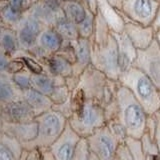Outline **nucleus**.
Masks as SVG:
<instances>
[{
  "instance_id": "nucleus-1",
  "label": "nucleus",
  "mask_w": 160,
  "mask_h": 160,
  "mask_svg": "<svg viewBox=\"0 0 160 160\" xmlns=\"http://www.w3.org/2000/svg\"><path fill=\"white\" fill-rule=\"evenodd\" d=\"M115 99L118 107L117 119L126 129L128 137L140 139L146 128L149 114L132 92L120 83Z\"/></svg>"
},
{
  "instance_id": "nucleus-2",
  "label": "nucleus",
  "mask_w": 160,
  "mask_h": 160,
  "mask_svg": "<svg viewBox=\"0 0 160 160\" xmlns=\"http://www.w3.org/2000/svg\"><path fill=\"white\" fill-rule=\"evenodd\" d=\"M118 81L132 92L149 115L160 110V90L141 70L130 68L121 73Z\"/></svg>"
},
{
  "instance_id": "nucleus-3",
  "label": "nucleus",
  "mask_w": 160,
  "mask_h": 160,
  "mask_svg": "<svg viewBox=\"0 0 160 160\" xmlns=\"http://www.w3.org/2000/svg\"><path fill=\"white\" fill-rule=\"evenodd\" d=\"M68 123L80 137L87 138L107 124L104 106L96 100L86 98L75 106Z\"/></svg>"
},
{
  "instance_id": "nucleus-4",
  "label": "nucleus",
  "mask_w": 160,
  "mask_h": 160,
  "mask_svg": "<svg viewBox=\"0 0 160 160\" xmlns=\"http://www.w3.org/2000/svg\"><path fill=\"white\" fill-rule=\"evenodd\" d=\"M35 120L38 124V133L34 140L23 144L26 150L49 148L60 137L68 124V119L53 108L38 115Z\"/></svg>"
},
{
  "instance_id": "nucleus-5",
  "label": "nucleus",
  "mask_w": 160,
  "mask_h": 160,
  "mask_svg": "<svg viewBox=\"0 0 160 160\" xmlns=\"http://www.w3.org/2000/svg\"><path fill=\"white\" fill-rule=\"evenodd\" d=\"M91 65L109 79L113 81L119 80L122 72L119 65L118 45L113 33L107 42L102 44L92 42Z\"/></svg>"
},
{
  "instance_id": "nucleus-6",
  "label": "nucleus",
  "mask_w": 160,
  "mask_h": 160,
  "mask_svg": "<svg viewBox=\"0 0 160 160\" xmlns=\"http://www.w3.org/2000/svg\"><path fill=\"white\" fill-rule=\"evenodd\" d=\"M160 0H123L121 12L124 19L144 26H151L159 8Z\"/></svg>"
},
{
  "instance_id": "nucleus-7",
  "label": "nucleus",
  "mask_w": 160,
  "mask_h": 160,
  "mask_svg": "<svg viewBox=\"0 0 160 160\" xmlns=\"http://www.w3.org/2000/svg\"><path fill=\"white\" fill-rule=\"evenodd\" d=\"M86 141L90 151L96 154L100 160H114L120 144L107 124L88 136Z\"/></svg>"
},
{
  "instance_id": "nucleus-8",
  "label": "nucleus",
  "mask_w": 160,
  "mask_h": 160,
  "mask_svg": "<svg viewBox=\"0 0 160 160\" xmlns=\"http://www.w3.org/2000/svg\"><path fill=\"white\" fill-rule=\"evenodd\" d=\"M45 27L46 26L27 9L22 19L14 28L17 33L20 50L31 52L36 46L39 35Z\"/></svg>"
},
{
  "instance_id": "nucleus-9",
  "label": "nucleus",
  "mask_w": 160,
  "mask_h": 160,
  "mask_svg": "<svg viewBox=\"0 0 160 160\" xmlns=\"http://www.w3.org/2000/svg\"><path fill=\"white\" fill-rule=\"evenodd\" d=\"M133 67L146 74L160 90V48L156 40L147 48L138 50Z\"/></svg>"
},
{
  "instance_id": "nucleus-10",
  "label": "nucleus",
  "mask_w": 160,
  "mask_h": 160,
  "mask_svg": "<svg viewBox=\"0 0 160 160\" xmlns=\"http://www.w3.org/2000/svg\"><path fill=\"white\" fill-rule=\"evenodd\" d=\"M64 41L53 26H46L40 33L36 46L30 53L43 62L49 56L56 54L61 49Z\"/></svg>"
},
{
  "instance_id": "nucleus-11",
  "label": "nucleus",
  "mask_w": 160,
  "mask_h": 160,
  "mask_svg": "<svg viewBox=\"0 0 160 160\" xmlns=\"http://www.w3.org/2000/svg\"><path fill=\"white\" fill-rule=\"evenodd\" d=\"M81 137L67 124L60 137L49 147L54 160H73Z\"/></svg>"
},
{
  "instance_id": "nucleus-12",
  "label": "nucleus",
  "mask_w": 160,
  "mask_h": 160,
  "mask_svg": "<svg viewBox=\"0 0 160 160\" xmlns=\"http://www.w3.org/2000/svg\"><path fill=\"white\" fill-rule=\"evenodd\" d=\"M123 32L127 35L137 50H141L147 48L154 41L156 30L152 25L144 26L137 22L125 19V27Z\"/></svg>"
},
{
  "instance_id": "nucleus-13",
  "label": "nucleus",
  "mask_w": 160,
  "mask_h": 160,
  "mask_svg": "<svg viewBox=\"0 0 160 160\" xmlns=\"http://www.w3.org/2000/svg\"><path fill=\"white\" fill-rule=\"evenodd\" d=\"M36 118L30 105L22 98L17 101L1 105V121L31 122Z\"/></svg>"
},
{
  "instance_id": "nucleus-14",
  "label": "nucleus",
  "mask_w": 160,
  "mask_h": 160,
  "mask_svg": "<svg viewBox=\"0 0 160 160\" xmlns=\"http://www.w3.org/2000/svg\"><path fill=\"white\" fill-rule=\"evenodd\" d=\"M1 132L19 140L22 144L32 141L37 136L38 124L31 122H5L1 121Z\"/></svg>"
},
{
  "instance_id": "nucleus-15",
  "label": "nucleus",
  "mask_w": 160,
  "mask_h": 160,
  "mask_svg": "<svg viewBox=\"0 0 160 160\" xmlns=\"http://www.w3.org/2000/svg\"><path fill=\"white\" fill-rule=\"evenodd\" d=\"M75 52V62L73 64L74 76L80 77L85 70L91 65L92 41L91 38L79 37L71 41Z\"/></svg>"
},
{
  "instance_id": "nucleus-16",
  "label": "nucleus",
  "mask_w": 160,
  "mask_h": 160,
  "mask_svg": "<svg viewBox=\"0 0 160 160\" xmlns=\"http://www.w3.org/2000/svg\"><path fill=\"white\" fill-rule=\"evenodd\" d=\"M28 10L45 26H53L58 15L62 13L61 3L58 0H40L28 8Z\"/></svg>"
},
{
  "instance_id": "nucleus-17",
  "label": "nucleus",
  "mask_w": 160,
  "mask_h": 160,
  "mask_svg": "<svg viewBox=\"0 0 160 160\" xmlns=\"http://www.w3.org/2000/svg\"><path fill=\"white\" fill-rule=\"evenodd\" d=\"M116 38L118 45V55H119V65L121 72H125L133 67L135 59L137 56V48L124 32L113 33Z\"/></svg>"
},
{
  "instance_id": "nucleus-18",
  "label": "nucleus",
  "mask_w": 160,
  "mask_h": 160,
  "mask_svg": "<svg viewBox=\"0 0 160 160\" xmlns=\"http://www.w3.org/2000/svg\"><path fill=\"white\" fill-rule=\"evenodd\" d=\"M97 12L106 21L112 33H121L124 31L125 19L121 10L114 7L107 0H97Z\"/></svg>"
},
{
  "instance_id": "nucleus-19",
  "label": "nucleus",
  "mask_w": 160,
  "mask_h": 160,
  "mask_svg": "<svg viewBox=\"0 0 160 160\" xmlns=\"http://www.w3.org/2000/svg\"><path fill=\"white\" fill-rule=\"evenodd\" d=\"M42 63L46 72L54 75V76L67 78L72 76L74 73L73 63L59 53L49 56Z\"/></svg>"
},
{
  "instance_id": "nucleus-20",
  "label": "nucleus",
  "mask_w": 160,
  "mask_h": 160,
  "mask_svg": "<svg viewBox=\"0 0 160 160\" xmlns=\"http://www.w3.org/2000/svg\"><path fill=\"white\" fill-rule=\"evenodd\" d=\"M23 98V91L20 89L9 72H0V104H8Z\"/></svg>"
},
{
  "instance_id": "nucleus-21",
  "label": "nucleus",
  "mask_w": 160,
  "mask_h": 160,
  "mask_svg": "<svg viewBox=\"0 0 160 160\" xmlns=\"http://www.w3.org/2000/svg\"><path fill=\"white\" fill-rule=\"evenodd\" d=\"M66 84V78L54 76L46 71L42 73H32V88L50 96L53 90L59 85Z\"/></svg>"
},
{
  "instance_id": "nucleus-22",
  "label": "nucleus",
  "mask_w": 160,
  "mask_h": 160,
  "mask_svg": "<svg viewBox=\"0 0 160 160\" xmlns=\"http://www.w3.org/2000/svg\"><path fill=\"white\" fill-rule=\"evenodd\" d=\"M23 99L30 105L36 116L47 112L54 106L53 101L48 95H45L33 88L23 91Z\"/></svg>"
},
{
  "instance_id": "nucleus-23",
  "label": "nucleus",
  "mask_w": 160,
  "mask_h": 160,
  "mask_svg": "<svg viewBox=\"0 0 160 160\" xmlns=\"http://www.w3.org/2000/svg\"><path fill=\"white\" fill-rule=\"evenodd\" d=\"M61 9L70 21L75 25H79L86 18L90 8L83 0H72L61 3Z\"/></svg>"
},
{
  "instance_id": "nucleus-24",
  "label": "nucleus",
  "mask_w": 160,
  "mask_h": 160,
  "mask_svg": "<svg viewBox=\"0 0 160 160\" xmlns=\"http://www.w3.org/2000/svg\"><path fill=\"white\" fill-rule=\"evenodd\" d=\"M20 50L16 30L11 27L1 26L0 29V52L13 57Z\"/></svg>"
},
{
  "instance_id": "nucleus-25",
  "label": "nucleus",
  "mask_w": 160,
  "mask_h": 160,
  "mask_svg": "<svg viewBox=\"0 0 160 160\" xmlns=\"http://www.w3.org/2000/svg\"><path fill=\"white\" fill-rule=\"evenodd\" d=\"M53 27L66 41H73V40L79 38L77 26L65 16L63 11L61 14L58 15V17L54 21Z\"/></svg>"
},
{
  "instance_id": "nucleus-26",
  "label": "nucleus",
  "mask_w": 160,
  "mask_h": 160,
  "mask_svg": "<svg viewBox=\"0 0 160 160\" xmlns=\"http://www.w3.org/2000/svg\"><path fill=\"white\" fill-rule=\"evenodd\" d=\"M111 35L112 31L110 30L108 24L101 15L97 12L96 16H95V26L93 35L91 37V41L96 44H102L107 42Z\"/></svg>"
},
{
  "instance_id": "nucleus-27",
  "label": "nucleus",
  "mask_w": 160,
  "mask_h": 160,
  "mask_svg": "<svg viewBox=\"0 0 160 160\" xmlns=\"http://www.w3.org/2000/svg\"><path fill=\"white\" fill-rule=\"evenodd\" d=\"M25 11L11 6L9 3L1 7V26L15 28L22 19Z\"/></svg>"
},
{
  "instance_id": "nucleus-28",
  "label": "nucleus",
  "mask_w": 160,
  "mask_h": 160,
  "mask_svg": "<svg viewBox=\"0 0 160 160\" xmlns=\"http://www.w3.org/2000/svg\"><path fill=\"white\" fill-rule=\"evenodd\" d=\"M95 16H96V13H94L91 10H89L86 18H85L79 25H77L79 37H82V38L92 37L93 32H94V26H95Z\"/></svg>"
},
{
  "instance_id": "nucleus-29",
  "label": "nucleus",
  "mask_w": 160,
  "mask_h": 160,
  "mask_svg": "<svg viewBox=\"0 0 160 160\" xmlns=\"http://www.w3.org/2000/svg\"><path fill=\"white\" fill-rule=\"evenodd\" d=\"M20 160H54L49 148H34L32 150L24 149Z\"/></svg>"
},
{
  "instance_id": "nucleus-30",
  "label": "nucleus",
  "mask_w": 160,
  "mask_h": 160,
  "mask_svg": "<svg viewBox=\"0 0 160 160\" xmlns=\"http://www.w3.org/2000/svg\"><path fill=\"white\" fill-rule=\"evenodd\" d=\"M12 78L22 91L32 88V72L29 71L27 68L12 74Z\"/></svg>"
},
{
  "instance_id": "nucleus-31",
  "label": "nucleus",
  "mask_w": 160,
  "mask_h": 160,
  "mask_svg": "<svg viewBox=\"0 0 160 160\" xmlns=\"http://www.w3.org/2000/svg\"><path fill=\"white\" fill-rule=\"evenodd\" d=\"M71 93L72 92L70 91L67 84H63V85H59V86L55 88L49 97L51 98L54 105L55 104H62L70 98Z\"/></svg>"
},
{
  "instance_id": "nucleus-32",
  "label": "nucleus",
  "mask_w": 160,
  "mask_h": 160,
  "mask_svg": "<svg viewBox=\"0 0 160 160\" xmlns=\"http://www.w3.org/2000/svg\"><path fill=\"white\" fill-rule=\"evenodd\" d=\"M107 126L111 130V132L114 134V136L118 139L120 143L125 142V140L128 137V134L125 127L122 125V123L119 121L117 118L110 120L107 122Z\"/></svg>"
},
{
  "instance_id": "nucleus-33",
  "label": "nucleus",
  "mask_w": 160,
  "mask_h": 160,
  "mask_svg": "<svg viewBox=\"0 0 160 160\" xmlns=\"http://www.w3.org/2000/svg\"><path fill=\"white\" fill-rule=\"evenodd\" d=\"M125 142L128 145L133 155L134 160H146V154L144 153L140 139H135L132 137H127Z\"/></svg>"
},
{
  "instance_id": "nucleus-34",
  "label": "nucleus",
  "mask_w": 160,
  "mask_h": 160,
  "mask_svg": "<svg viewBox=\"0 0 160 160\" xmlns=\"http://www.w3.org/2000/svg\"><path fill=\"white\" fill-rule=\"evenodd\" d=\"M140 141H141L143 151L146 155H154V154L159 153L156 141H155V139L150 136L147 132L144 131L142 137L140 138Z\"/></svg>"
},
{
  "instance_id": "nucleus-35",
  "label": "nucleus",
  "mask_w": 160,
  "mask_h": 160,
  "mask_svg": "<svg viewBox=\"0 0 160 160\" xmlns=\"http://www.w3.org/2000/svg\"><path fill=\"white\" fill-rule=\"evenodd\" d=\"M73 160H90V149L88 147L86 138H81L79 141Z\"/></svg>"
},
{
  "instance_id": "nucleus-36",
  "label": "nucleus",
  "mask_w": 160,
  "mask_h": 160,
  "mask_svg": "<svg viewBox=\"0 0 160 160\" xmlns=\"http://www.w3.org/2000/svg\"><path fill=\"white\" fill-rule=\"evenodd\" d=\"M115 160H134L133 155L126 142L120 143L115 155Z\"/></svg>"
},
{
  "instance_id": "nucleus-37",
  "label": "nucleus",
  "mask_w": 160,
  "mask_h": 160,
  "mask_svg": "<svg viewBox=\"0 0 160 160\" xmlns=\"http://www.w3.org/2000/svg\"><path fill=\"white\" fill-rule=\"evenodd\" d=\"M0 160H19L6 145L0 143Z\"/></svg>"
},
{
  "instance_id": "nucleus-38",
  "label": "nucleus",
  "mask_w": 160,
  "mask_h": 160,
  "mask_svg": "<svg viewBox=\"0 0 160 160\" xmlns=\"http://www.w3.org/2000/svg\"><path fill=\"white\" fill-rule=\"evenodd\" d=\"M12 57L6 55L3 52H0V72H8Z\"/></svg>"
},
{
  "instance_id": "nucleus-39",
  "label": "nucleus",
  "mask_w": 160,
  "mask_h": 160,
  "mask_svg": "<svg viewBox=\"0 0 160 160\" xmlns=\"http://www.w3.org/2000/svg\"><path fill=\"white\" fill-rule=\"evenodd\" d=\"M156 118V132H155V141L157 144V148L160 154V110L156 113H154Z\"/></svg>"
},
{
  "instance_id": "nucleus-40",
  "label": "nucleus",
  "mask_w": 160,
  "mask_h": 160,
  "mask_svg": "<svg viewBox=\"0 0 160 160\" xmlns=\"http://www.w3.org/2000/svg\"><path fill=\"white\" fill-rule=\"evenodd\" d=\"M152 26L154 27L155 30L160 29V4H159V8H158V11L156 14V17H155V20L152 24Z\"/></svg>"
},
{
  "instance_id": "nucleus-41",
  "label": "nucleus",
  "mask_w": 160,
  "mask_h": 160,
  "mask_svg": "<svg viewBox=\"0 0 160 160\" xmlns=\"http://www.w3.org/2000/svg\"><path fill=\"white\" fill-rule=\"evenodd\" d=\"M107 1L112 4L114 7H116L117 9L121 10V7H122V1L123 0H107Z\"/></svg>"
},
{
  "instance_id": "nucleus-42",
  "label": "nucleus",
  "mask_w": 160,
  "mask_h": 160,
  "mask_svg": "<svg viewBox=\"0 0 160 160\" xmlns=\"http://www.w3.org/2000/svg\"><path fill=\"white\" fill-rule=\"evenodd\" d=\"M146 160H160V154L154 155H146Z\"/></svg>"
},
{
  "instance_id": "nucleus-43",
  "label": "nucleus",
  "mask_w": 160,
  "mask_h": 160,
  "mask_svg": "<svg viewBox=\"0 0 160 160\" xmlns=\"http://www.w3.org/2000/svg\"><path fill=\"white\" fill-rule=\"evenodd\" d=\"M155 40L157 41L159 48H160V29H157L156 32H155Z\"/></svg>"
},
{
  "instance_id": "nucleus-44",
  "label": "nucleus",
  "mask_w": 160,
  "mask_h": 160,
  "mask_svg": "<svg viewBox=\"0 0 160 160\" xmlns=\"http://www.w3.org/2000/svg\"><path fill=\"white\" fill-rule=\"evenodd\" d=\"M29 1H30V4H31V6H32V5H33V4H35V3H37V2H39V1H40V0H29Z\"/></svg>"
},
{
  "instance_id": "nucleus-45",
  "label": "nucleus",
  "mask_w": 160,
  "mask_h": 160,
  "mask_svg": "<svg viewBox=\"0 0 160 160\" xmlns=\"http://www.w3.org/2000/svg\"><path fill=\"white\" fill-rule=\"evenodd\" d=\"M58 1L60 3H62V2H65V1H72V0H58Z\"/></svg>"
},
{
  "instance_id": "nucleus-46",
  "label": "nucleus",
  "mask_w": 160,
  "mask_h": 160,
  "mask_svg": "<svg viewBox=\"0 0 160 160\" xmlns=\"http://www.w3.org/2000/svg\"><path fill=\"white\" fill-rule=\"evenodd\" d=\"M114 160H115V159H114Z\"/></svg>"
}]
</instances>
